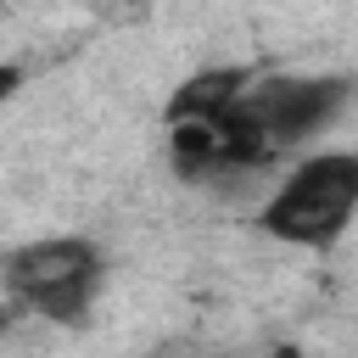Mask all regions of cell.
<instances>
[{
	"instance_id": "cell-1",
	"label": "cell",
	"mask_w": 358,
	"mask_h": 358,
	"mask_svg": "<svg viewBox=\"0 0 358 358\" xmlns=\"http://www.w3.org/2000/svg\"><path fill=\"white\" fill-rule=\"evenodd\" d=\"M352 213H358V151H313L257 207V229L296 252H330L347 235Z\"/></svg>"
},
{
	"instance_id": "cell-2",
	"label": "cell",
	"mask_w": 358,
	"mask_h": 358,
	"mask_svg": "<svg viewBox=\"0 0 358 358\" xmlns=\"http://www.w3.org/2000/svg\"><path fill=\"white\" fill-rule=\"evenodd\" d=\"M6 296L50 324H84L106 291V252L84 235H39L6 252L0 263Z\"/></svg>"
},
{
	"instance_id": "cell-3",
	"label": "cell",
	"mask_w": 358,
	"mask_h": 358,
	"mask_svg": "<svg viewBox=\"0 0 358 358\" xmlns=\"http://www.w3.org/2000/svg\"><path fill=\"white\" fill-rule=\"evenodd\" d=\"M241 106L263 129V140L274 151H285L336 123V112L347 106V78L341 73H257L246 84Z\"/></svg>"
},
{
	"instance_id": "cell-4",
	"label": "cell",
	"mask_w": 358,
	"mask_h": 358,
	"mask_svg": "<svg viewBox=\"0 0 358 358\" xmlns=\"http://www.w3.org/2000/svg\"><path fill=\"white\" fill-rule=\"evenodd\" d=\"M257 73L252 67H201L190 73L168 101H162V123H196V117H218L224 106H235L246 95Z\"/></svg>"
},
{
	"instance_id": "cell-5",
	"label": "cell",
	"mask_w": 358,
	"mask_h": 358,
	"mask_svg": "<svg viewBox=\"0 0 358 358\" xmlns=\"http://www.w3.org/2000/svg\"><path fill=\"white\" fill-rule=\"evenodd\" d=\"M17 90H22V67H17V62H0V106H6Z\"/></svg>"
},
{
	"instance_id": "cell-6",
	"label": "cell",
	"mask_w": 358,
	"mask_h": 358,
	"mask_svg": "<svg viewBox=\"0 0 358 358\" xmlns=\"http://www.w3.org/2000/svg\"><path fill=\"white\" fill-rule=\"evenodd\" d=\"M274 358H296V347H280V352H274Z\"/></svg>"
},
{
	"instance_id": "cell-7",
	"label": "cell",
	"mask_w": 358,
	"mask_h": 358,
	"mask_svg": "<svg viewBox=\"0 0 358 358\" xmlns=\"http://www.w3.org/2000/svg\"><path fill=\"white\" fill-rule=\"evenodd\" d=\"M0 336H6V313H0Z\"/></svg>"
},
{
	"instance_id": "cell-8",
	"label": "cell",
	"mask_w": 358,
	"mask_h": 358,
	"mask_svg": "<svg viewBox=\"0 0 358 358\" xmlns=\"http://www.w3.org/2000/svg\"><path fill=\"white\" fill-rule=\"evenodd\" d=\"M0 6H6V0H0Z\"/></svg>"
}]
</instances>
